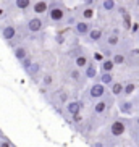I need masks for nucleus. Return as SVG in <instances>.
Returning a JSON list of instances; mask_svg holds the SVG:
<instances>
[{
	"mask_svg": "<svg viewBox=\"0 0 139 147\" xmlns=\"http://www.w3.org/2000/svg\"><path fill=\"white\" fill-rule=\"evenodd\" d=\"M84 74H86V78L87 79H96V76H97V66H96V63L91 60V63L84 68Z\"/></svg>",
	"mask_w": 139,
	"mask_h": 147,
	"instance_id": "nucleus-16",
	"label": "nucleus"
},
{
	"mask_svg": "<svg viewBox=\"0 0 139 147\" xmlns=\"http://www.w3.org/2000/svg\"><path fill=\"white\" fill-rule=\"evenodd\" d=\"M3 16H5V10L0 8V18H3Z\"/></svg>",
	"mask_w": 139,
	"mask_h": 147,
	"instance_id": "nucleus-38",
	"label": "nucleus"
},
{
	"mask_svg": "<svg viewBox=\"0 0 139 147\" xmlns=\"http://www.w3.org/2000/svg\"><path fill=\"white\" fill-rule=\"evenodd\" d=\"M32 11H34L37 16H40V15L44 13H49V8H50V3H49L47 0H36V2H32Z\"/></svg>",
	"mask_w": 139,
	"mask_h": 147,
	"instance_id": "nucleus-8",
	"label": "nucleus"
},
{
	"mask_svg": "<svg viewBox=\"0 0 139 147\" xmlns=\"http://www.w3.org/2000/svg\"><path fill=\"white\" fill-rule=\"evenodd\" d=\"M73 120L76 121V123H79V121H83V118H81V113H79V115H74V117H73Z\"/></svg>",
	"mask_w": 139,
	"mask_h": 147,
	"instance_id": "nucleus-35",
	"label": "nucleus"
},
{
	"mask_svg": "<svg viewBox=\"0 0 139 147\" xmlns=\"http://www.w3.org/2000/svg\"><path fill=\"white\" fill-rule=\"evenodd\" d=\"M130 31H131V34H133V36L138 34V32H139V23H133L131 28H130Z\"/></svg>",
	"mask_w": 139,
	"mask_h": 147,
	"instance_id": "nucleus-30",
	"label": "nucleus"
},
{
	"mask_svg": "<svg viewBox=\"0 0 139 147\" xmlns=\"http://www.w3.org/2000/svg\"><path fill=\"white\" fill-rule=\"evenodd\" d=\"M91 29H92L91 23L86 21V20H79V21L74 24V34L79 36V37H86Z\"/></svg>",
	"mask_w": 139,
	"mask_h": 147,
	"instance_id": "nucleus-6",
	"label": "nucleus"
},
{
	"mask_svg": "<svg viewBox=\"0 0 139 147\" xmlns=\"http://www.w3.org/2000/svg\"><path fill=\"white\" fill-rule=\"evenodd\" d=\"M78 21H79V20H78V15H76V13H71L68 18H66V24H68V26H74Z\"/></svg>",
	"mask_w": 139,
	"mask_h": 147,
	"instance_id": "nucleus-28",
	"label": "nucleus"
},
{
	"mask_svg": "<svg viewBox=\"0 0 139 147\" xmlns=\"http://www.w3.org/2000/svg\"><path fill=\"white\" fill-rule=\"evenodd\" d=\"M118 108H120V112L125 113V115H131V113L134 112V102L125 99V97L121 95L120 100H118Z\"/></svg>",
	"mask_w": 139,
	"mask_h": 147,
	"instance_id": "nucleus-9",
	"label": "nucleus"
},
{
	"mask_svg": "<svg viewBox=\"0 0 139 147\" xmlns=\"http://www.w3.org/2000/svg\"><path fill=\"white\" fill-rule=\"evenodd\" d=\"M92 58H94V61H99V63H102V61L105 60V55L102 52H94L92 53Z\"/></svg>",
	"mask_w": 139,
	"mask_h": 147,
	"instance_id": "nucleus-29",
	"label": "nucleus"
},
{
	"mask_svg": "<svg viewBox=\"0 0 139 147\" xmlns=\"http://www.w3.org/2000/svg\"><path fill=\"white\" fill-rule=\"evenodd\" d=\"M66 74H68V78L71 79L73 82H76V84H84V81H86V74H84V69L78 68V66H73V68H70L68 71H66Z\"/></svg>",
	"mask_w": 139,
	"mask_h": 147,
	"instance_id": "nucleus-5",
	"label": "nucleus"
},
{
	"mask_svg": "<svg viewBox=\"0 0 139 147\" xmlns=\"http://www.w3.org/2000/svg\"><path fill=\"white\" fill-rule=\"evenodd\" d=\"M138 86H136L134 82H126L125 84V91H123V97H130L131 94H134Z\"/></svg>",
	"mask_w": 139,
	"mask_h": 147,
	"instance_id": "nucleus-22",
	"label": "nucleus"
},
{
	"mask_svg": "<svg viewBox=\"0 0 139 147\" xmlns=\"http://www.w3.org/2000/svg\"><path fill=\"white\" fill-rule=\"evenodd\" d=\"M138 113H139V112H138Z\"/></svg>",
	"mask_w": 139,
	"mask_h": 147,
	"instance_id": "nucleus-40",
	"label": "nucleus"
},
{
	"mask_svg": "<svg viewBox=\"0 0 139 147\" xmlns=\"http://www.w3.org/2000/svg\"><path fill=\"white\" fill-rule=\"evenodd\" d=\"M131 55H133V57L139 55V49H133V50H131Z\"/></svg>",
	"mask_w": 139,
	"mask_h": 147,
	"instance_id": "nucleus-36",
	"label": "nucleus"
},
{
	"mask_svg": "<svg viewBox=\"0 0 139 147\" xmlns=\"http://www.w3.org/2000/svg\"><path fill=\"white\" fill-rule=\"evenodd\" d=\"M133 123H134V125H136V126H138V128H139V115H138V117L134 118V120H133Z\"/></svg>",
	"mask_w": 139,
	"mask_h": 147,
	"instance_id": "nucleus-37",
	"label": "nucleus"
},
{
	"mask_svg": "<svg viewBox=\"0 0 139 147\" xmlns=\"http://www.w3.org/2000/svg\"><path fill=\"white\" fill-rule=\"evenodd\" d=\"M13 55L18 61L24 60L26 57H29V52H28V47L26 45H15L13 47Z\"/></svg>",
	"mask_w": 139,
	"mask_h": 147,
	"instance_id": "nucleus-13",
	"label": "nucleus"
},
{
	"mask_svg": "<svg viewBox=\"0 0 139 147\" xmlns=\"http://www.w3.org/2000/svg\"><path fill=\"white\" fill-rule=\"evenodd\" d=\"M0 147H13V146H11V144H10L8 141H7V139H3V141L0 142Z\"/></svg>",
	"mask_w": 139,
	"mask_h": 147,
	"instance_id": "nucleus-32",
	"label": "nucleus"
},
{
	"mask_svg": "<svg viewBox=\"0 0 139 147\" xmlns=\"http://www.w3.org/2000/svg\"><path fill=\"white\" fill-rule=\"evenodd\" d=\"M105 44L109 45V47H117L118 44H120V36L118 34H109L107 37H105Z\"/></svg>",
	"mask_w": 139,
	"mask_h": 147,
	"instance_id": "nucleus-19",
	"label": "nucleus"
},
{
	"mask_svg": "<svg viewBox=\"0 0 139 147\" xmlns=\"http://www.w3.org/2000/svg\"><path fill=\"white\" fill-rule=\"evenodd\" d=\"M94 15H96V11H94L92 7H86V8H83L79 11V18L81 20H86V21H91L92 18H94Z\"/></svg>",
	"mask_w": 139,
	"mask_h": 147,
	"instance_id": "nucleus-17",
	"label": "nucleus"
},
{
	"mask_svg": "<svg viewBox=\"0 0 139 147\" xmlns=\"http://www.w3.org/2000/svg\"><path fill=\"white\" fill-rule=\"evenodd\" d=\"M52 82H53V78H52V74L50 73H45L42 76V84H44V87H50L52 86Z\"/></svg>",
	"mask_w": 139,
	"mask_h": 147,
	"instance_id": "nucleus-26",
	"label": "nucleus"
},
{
	"mask_svg": "<svg viewBox=\"0 0 139 147\" xmlns=\"http://www.w3.org/2000/svg\"><path fill=\"white\" fill-rule=\"evenodd\" d=\"M15 7L21 11H26L29 7H32V0H15Z\"/></svg>",
	"mask_w": 139,
	"mask_h": 147,
	"instance_id": "nucleus-20",
	"label": "nucleus"
},
{
	"mask_svg": "<svg viewBox=\"0 0 139 147\" xmlns=\"http://www.w3.org/2000/svg\"><path fill=\"white\" fill-rule=\"evenodd\" d=\"M91 147H105V144H104V142H100V141H97V142H94Z\"/></svg>",
	"mask_w": 139,
	"mask_h": 147,
	"instance_id": "nucleus-34",
	"label": "nucleus"
},
{
	"mask_svg": "<svg viewBox=\"0 0 139 147\" xmlns=\"http://www.w3.org/2000/svg\"><path fill=\"white\" fill-rule=\"evenodd\" d=\"M26 73L29 74L31 78H36V76L40 73V65L37 63V61H34V63H32V65H31L29 68L26 69Z\"/></svg>",
	"mask_w": 139,
	"mask_h": 147,
	"instance_id": "nucleus-21",
	"label": "nucleus"
},
{
	"mask_svg": "<svg viewBox=\"0 0 139 147\" xmlns=\"http://www.w3.org/2000/svg\"><path fill=\"white\" fill-rule=\"evenodd\" d=\"M112 60L115 61V65H125L126 61H128V58H126V55H125V53L117 52V53H113Z\"/></svg>",
	"mask_w": 139,
	"mask_h": 147,
	"instance_id": "nucleus-23",
	"label": "nucleus"
},
{
	"mask_svg": "<svg viewBox=\"0 0 139 147\" xmlns=\"http://www.w3.org/2000/svg\"><path fill=\"white\" fill-rule=\"evenodd\" d=\"M109 87H110V92H112L115 97H121V95H123V91H125V84H123L121 81H113Z\"/></svg>",
	"mask_w": 139,
	"mask_h": 147,
	"instance_id": "nucleus-14",
	"label": "nucleus"
},
{
	"mask_svg": "<svg viewBox=\"0 0 139 147\" xmlns=\"http://www.w3.org/2000/svg\"><path fill=\"white\" fill-rule=\"evenodd\" d=\"M0 36H2V39L5 40V42H13L15 39H16L18 36V29L15 24H5L2 29H0Z\"/></svg>",
	"mask_w": 139,
	"mask_h": 147,
	"instance_id": "nucleus-4",
	"label": "nucleus"
},
{
	"mask_svg": "<svg viewBox=\"0 0 139 147\" xmlns=\"http://www.w3.org/2000/svg\"><path fill=\"white\" fill-rule=\"evenodd\" d=\"M115 0H104L102 2V10H105V11H113L115 10Z\"/></svg>",
	"mask_w": 139,
	"mask_h": 147,
	"instance_id": "nucleus-25",
	"label": "nucleus"
},
{
	"mask_svg": "<svg viewBox=\"0 0 139 147\" xmlns=\"http://www.w3.org/2000/svg\"><path fill=\"white\" fill-rule=\"evenodd\" d=\"M55 40H57V42H58V44H63V42H65V37H63V36H61V34H58V36H57V37H55Z\"/></svg>",
	"mask_w": 139,
	"mask_h": 147,
	"instance_id": "nucleus-33",
	"label": "nucleus"
},
{
	"mask_svg": "<svg viewBox=\"0 0 139 147\" xmlns=\"http://www.w3.org/2000/svg\"><path fill=\"white\" fill-rule=\"evenodd\" d=\"M126 120H121V118H118V120H113L109 126V134L112 138H120L123 136L126 131Z\"/></svg>",
	"mask_w": 139,
	"mask_h": 147,
	"instance_id": "nucleus-2",
	"label": "nucleus"
},
{
	"mask_svg": "<svg viewBox=\"0 0 139 147\" xmlns=\"http://www.w3.org/2000/svg\"><path fill=\"white\" fill-rule=\"evenodd\" d=\"M104 39V32H102V29L100 28H92L91 31H89V34L86 36V40L91 44H97L100 42V40Z\"/></svg>",
	"mask_w": 139,
	"mask_h": 147,
	"instance_id": "nucleus-11",
	"label": "nucleus"
},
{
	"mask_svg": "<svg viewBox=\"0 0 139 147\" xmlns=\"http://www.w3.org/2000/svg\"><path fill=\"white\" fill-rule=\"evenodd\" d=\"M73 63H74V66H78V68L84 69L87 65H89V63H91V58H89V55H87L86 52H83V53H79L78 57H74Z\"/></svg>",
	"mask_w": 139,
	"mask_h": 147,
	"instance_id": "nucleus-12",
	"label": "nucleus"
},
{
	"mask_svg": "<svg viewBox=\"0 0 139 147\" xmlns=\"http://www.w3.org/2000/svg\"><path fill=\"white\" fill-rule=\"evenodd\" d=\"M138 144H139V134H138Z\"/></svg>",
	"mask_w": 139,
	"mask_h": 147,
	"instance_id": "nucleus-39",
	"label": "nucleus"
},
{
	"mask_svg": "<svg viewBox=\"0 0 139 147\" xmlns=\"http://www.w3.org/2000/svg\"><path fill=\"white\" fill-rule=\"evenodd\" d=\"M26 28L29 32H40V31L44 29V20L39 16H34V18H29L26 23Z\"/></svg>",
	"mask_w": 139,
	"mask_h": 147,
	"instance_id": "nucleus-7",
	"label": "nucleus"
},
{
	"mask_svg": "<svg viewBox=\"0 0 139 147\" xmlns=\"http://www.w3.org/2000/svg\"><path fill=\"white\" fill-rule=\"evenodd\" d=\"M66 7L61 3V0H55L50 3V8H49V20L53 23V24H58L65 20L66 16Z\"/></svg>",
	"mask_w": 139,
	"mask_h": 147,
	"instance_id": "nucleus-1",
	"label": "nucleus"
},
{
	"mask_svg": "<svg viewBox=\"0 0 139 147\" xmlns=\"http://www.w3.org/2000/svg\"><path fill=\"white\" fill-rule=\"evenodd\" d=\"M32 63H34V61H32V58H31V57H26L24 60H21V61H20V65H21V68L24 69V71H26V69L29 68L31 65H32Z\"/></svg>",
	"mask_w": 139,
	"mask_h": 147,
	"instance_id": "nucleus-27",
	"label": "nucleus"
},
{
	"mask_svg": "<svg viewBox=\"0 0 139 147\" xmlns=\"http://www.w3.org/2000/svg\"><path fill=\"white\" fill-rule=\"evenodd\" d=\"M123 21H125V26L126 28H131V16L128 13L123 15Z\"/></svg>",
	"mask_w": 139,
	"mask_h": 147,
	"instance_id": "nucleus-31",
	"label": "nucleus"
},
{
	"mask_svg": "<svg viewBox=\"0 0 139 147\" xmlns=\"http://www.w3.org/2000/svg\"><path fill=\"white\" fill-rule=\"evenodd\" d=\"M57 95H58V104L61 105H66L70 102V95L66 91H63V89H60V91L57 92Z\"/></svg>",
	"mask_w": 139,
	"mask_h": 147,
	"instance_id": "nucleus-24",
	"label": "nucleus"
},
{
	"mask_svg": "<svg viewBox=\"0 0 139 147\" xmlns=\"http://www.w3.org/2000/svg\"><path fill=\"white\" fill-rule=\"evenodd\" d=\"M115 61L112 58H105L102 63H100V73H113V69H115Z\"/></svg>",
	"mask_w": 139,
	"mask_h": 147,
	"instance_id": "nucleus-15",
	"label": "nucleus"
},
{
	"mask_svg": "<svg viewBox=\"0 0 139 147\" xmlns=\"http://www.w3.org/2000/svg\"><path fill=\"white\" fill-rule=\"evenodd\" d=\"M81 108H83V104L79 100H70L68 104L65 105V110L70 117H74V115H79L81 113Z\"/></svg>",
	"mask_w": 139,
	"mask_h": 147,
	"instance_id": "nucleus-10",
	"label": "nucleus"
},
{
	"mask_svg": "<svg viewBox=\"0 0 139 147\" xmlns=\"http://www.w3.org/2000/svg\"><path fill=\"white\" fill-rule=\"evenodd\" d=\"M105 94H107V86L102 84L100 81H96L92 86H89V89H87V95H89V99H92V100L102 99Z\"/></svg>",
	"mask_w": 139,
	"mask_h": 147,
	"instance_id": "nucleus-3",
	"label": "nucleus"
},
{
	"mask_svg": "<svg viewBox=\"0 0 139 147\" xmlns=\"http://www.w3.org/2000/svg\"><path fill=\"white\" fill-rule=\"evenodd\" d=\"M99 81L105 86H110L113 81H115V74L113 73H100L99 74Z\"/></svg>",
	"mask_w": 139,
	"mask_h": 147,
	"instance_id": "nucleus-18",
	"label": "nucleus"
}]
</instances>
